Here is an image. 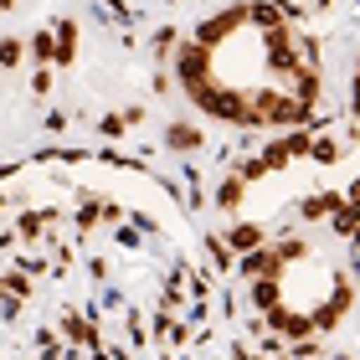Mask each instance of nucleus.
I'll return each mask as SVG.
<instances>
[{"label": "nucleus", "instance_id": "14", "mask_svg": "<svg viewBox=\"0 0 360 360\" xmlns=\"http://www.w3.org/2000/svg\"><path fill=\"white\" fill-rule=\"evenodd\" d=\"M31 93H37V98H46V93H52V68H41L37 77H31Z\"/></svg>", "mask_w": 360, "mask_h": 360}, {"label": "nucleus", "instance_id": "15", "mask_svg": "<svg viewBox=\"0 0 360 360\" xmlns=\"http://www.w3.org/2000/svg\"><path fill=\"white\" fill-rule=\"evenodd\" d=\"M41 232V217H37V211H26V217H21V237L31 242V237H37Z\"/></svg>", "mask_w": 360, "mask_h": 360}, {"label": "nucleus", "instance_id": "6", "mask_svg": "<svg viewBox=\"0 0 360 360\" xmlns=\"http://www.w3.org/2000/svg\"><path fill=\"white\" fill-rule=\"evenodd\" d=\"M242 195H248V180H242V175H226L221 186H217V206H221V211H237Z\"/></svg>", "mask_w": 360, "mask_h": 360}, {"label": "nucleus", "instance_id": "8", "mask_svg": "<svg viewBox=\"0 0 360 360\" xmlns=\"http://www.w3.org/2000/svg\"><path fill=\"white\" fill-rule=\"evenodd\" d=\"M278 299H283V293H278V278H257L252 283V304L257 309H278Z\"/></svg>", "mask_w": 360, "mask_h": 360}, {"label": "nucleus", "instance_id": "10", "mask_svg": "<svg viewBox=\"0 0 360 360\" xmlns=\"http://www.w3.org/2000/svg\"><path fill=\"white\" fill-rule=\"evenodd\" d=\"M309 155H314L319 165H335V160H340V144H335V139H309Z\"/></svg>", "mask_w": 360, "mask_h": 360}, {"label": "nucleus", "instance_id": "7", "mask_svg": "<svg viewBox=\"0 0 360 360\" xmlns=\"http://www.w3.org/2000/svg\"><path fill=\"white\" fill-rule=\"evenodd\" d=\"M21 62H26V41H21V37H0V68L15 72Z\"/></svg>", "mask_w": 360, "mask_h": 360}, {"label": "nucleus", "instance_id": "11", "mask_svg": "<svg viewBox=\"0 0 360 360\" xmlns=\"http://www.w3.org/2000/svg\"><path fill=\"white\" fill-rule=\"evenodd\" d=\"M98 129H103V134H108V139H119V134H129V124H124V113H103V124H98Z\"/></svg>", "mask_w": 360, "mask_h": 360}, {"label": "nucleus", "instance_id": "12", "mask_svg": "<svg viewBox=\"0 0 360 360\" xmlns=\"http://www.w3.org/2000/svg\"><path fill=\"white\" fill-rule=\"evenodd\" d=\"M68 335H72V340H83V345H98L93 324H83V319H72V324H68Z\"/></svg>", "mask_w": 360, "mask_h": 360}, {"label": "nucleus", "instance_id": "4", "mask_svg": "<svg viewBox=\"0 0 360 360\" xmlns=\"http://www.w3.org/2000/svg\"><path fill=\"white\" fill-rule=\"evenodd\" d=\"M52 37H57L52 62H57V68H72V62H77V21H62V26L52 31Z\"/></svg>", "mask_w": 360, "mask_h": 360}, {"label": "nucleus", "instance_id": "3", "mask_svg": "<svg viewBox=\"0 0 360 360\" xmlns=\"http://www.w3.org/2000/svg\"><path fill=\"white\" fill-rule=\"evenodd\" d=\"M340 201H345V195H335V191H319V195H304V206H299V217H304V221H330Z\"/></svg>", "mask_w": 360, "mask_h": 360}, {"label": "nucleus", "instance_id": "9", "mask_svg": "<svg viewBox=\"0 0 360 360\" xmlns=\"http://www.w3.org/2000/svg\"><path fill=\"white\" fill-rule=\"evenodd\" d=\"M26 52L37 57V62H52V52H57V37H52V31H37V37L26 41Z\"/></svg>", "mask_w": 360, "mask_h": 360}, {"label": "nucleus", "instance_id": "1", "mask_svg": "<svg viewBox=\"0 0 360 360\" xmlns=\"http://www.w3.org/2000/svg\"><path fill=\"white\" fill-rule=\"evenodd\" d=\"M283 273V263H278V252L273 248H252V252H242V278L248 283H257V278H278Z\"/></svg>", "mask_w": 360, "mask_h": 360}, {"label": "nucleus", "instance_id": "17", "mask_svg": "<svg viewBox=\"0 0 360 360\" xmlns=\"http://www.w3.org/2000/svg\"><path fill=\"white\" fill-rule=\"evenodd\" d=\"M335 360H350V355H335Z\"/></svg>", "mask_w": 360, "mask_h": 360}, {"label": "nucleus", "instance_id": "5", "mask_svg": "<svg viewBox=\"0 0 360 360\" xmlns=\"http://www.w3.org/2000/svg\"><path fill=\"white\" fill-rule=\"evenodd\" d=\"M226 248H232V252H252V248H263V226H257V221H237L232 232H226Z\"/></svg>", "mask_w": 360, "mask_h": 360}, {"label": "nucleus", "instance_id": "13", "mask_svg": "<svg viewBox=\"0 0 360 360\" xmlns=\"http://www.w3.org/2000/svg\"><path fill=\"white\" fill-rule=\"evenodd\" d=\"M150 46H155L160 57H170V46H175V31H170V26H165V31H155V41H150Z\"/></svg>", "mask_w": 360, "mask_h": 360}, {"label": "nucleus", "instance_id": "2", "mask_svg": "<svg viewBox=\"0 0 360 360\" xmlns=\"http://www.w3.org/2000/svg\"><path fill=\"white\" fill-rule=\"evenodd\" d=\"M165 144H170L175 155H195V150H201V144H206V134H201V129H195V124L175 119V124H165Z\"/></svg>", "mask_w": 360, "mask_h": 360}, {"label": "nucleus", "instance_id": "16", "mask_svg": "<svg viewBox=\"0 0 360 360\" xmlns=\"http://www.w3.org/2000/svg\"><path fill=\"white\" fill-rule=\"evenodd\" d=\"M350 273H355V278H360V248H355V257H350Z\"/></svg>", "mask_w": 360, "mask_h": 360}]
</instances>
